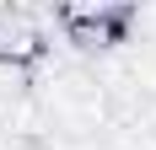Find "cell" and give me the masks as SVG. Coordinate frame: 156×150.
I'll return each instance as SVG.
<instances>
[{"label":"cell","mask_w":156,"mask_h":150,"mask_svg":"<svg viewBox=\"0 0 156 150\" xmlns=\"http://www.w3.org/2000/svg\"><path fill=\"white\" fill-rule=\"evenodd\" d=\"M59 27L70 32V43L81 48H113L124 43L129 22H135V11L129 5H119V0H76V5H59Z\"/></svg>","instance_id":"1"},{"label":"cell","mask_w":156,"mask_h":150,"mask_svg":"<svg viewBox=\"0 0 156 150\" xmlns=\"http://www.w3.org/2000/svg\"><path fill=\"white\" fill-rule=\"evenodd\" d=\"M43 27L32 22L27 11H0V64L11 70H32L43 59Z\"/></svg>","instance_id":"2"},{"label":"cell","mask_w":156,"mask_h":150,"mask_svg":"<svg viewBox=\"0 0 156 150\" xmlns=\"http://www.w3.org/2000/svg\"><path fill=\"white\" fill-rule=\"evenodd\" d=\"M124 150H156V134H151V129H140V134L124 139Z\"/></svg>","instance_id":"3"}]
</instances>
